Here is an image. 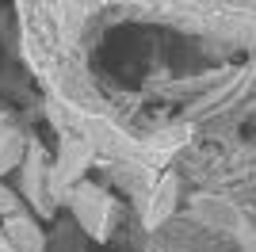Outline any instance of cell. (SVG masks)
<instances>
[{
    "label": "cell",
    "instance_id": "cell-1",
    "mask_svg": "<svg viewBox=\"0 0 256 252\" xmlns=\"http://www.w3.org/2000/svg\"><path fill=\"white\" fill-rule=\"evenodd\" d=\"M88 160H92V146H88V142H76V138L62 142V157H58V168H54V176H50V191L54 195H58L62 188H69V184L84 172Z\"/></svg>",
    "mask_w": 256,
    "mask_h": 252
},
{
    "label": "cell",
    "instance_id": "cell-2",
    "mask_svg": "<svg viewBox=\"0 0 256 252\" xmlns=\"http://www.w3.org/2000/svg\"><path fill=\"white\" fill-rule=\"evenodd\" d=\"M4 237H8V244L16 252H46V237L42 230L34 226L31 218H23V214H12V218H4Z\"/></svg>",
    "mask_w": 256,
    "mask_h": 252
},
{
    "label": "cell",
    "instance_id": "cell-3",
    "mask_svg": "<svg viewBox=\"0 0 256 252\" xmlns=\"http://www.w3.org/2000/svg\"><path fill=\"white\" fill-rule=\"evenodd\" d=\"M73 210H76V218H80V226H84L88 233H104V210H107V199L100 195L96 188H80L76 191V199H73Z\"/></svg>",
    "mask_w": 256,
    "mask_h": 252
},
{
    "label": "cell",
    "instance_id": "cell-4",
    "mask_svg": "<svg viewBox=\"0 0 256 252\" xmlns=\"http://www.w3.org/2000/svg\"><path fill=\"white\" fill-rule=\"evenodd\" d=\"M172 206H176V180L164 176V180H160V188L153 191V199H150V214H146V226H160V222L172 214Z\"/></svg>",
    "mask_w": 256,
    "mask_h": 252
},
{
    "label": "cell",
    "instance_id": "cell-5",
    "mask_svg": "<svg viewBox=\"0 0 256 252\" xmlns=\"http://www.w3.org/2000/svg\"><path fill=\"white\" fill-rule=\"evenodd\" d=\"M27 195H34V202L38 206H46V195H42V153H38V146H31V153H27Z\"/></svg>",
    "mask_w": 256,
    "mask_h": 252
},
{
    "label": "cell",
    "instance_id": "cell-6",
    "mask_svg": "<svg viewBox=\"0 0 256 252\" xmlns=\"http://www.w3.org/2000/svg\"><path fill=\"white\" fill-rule=\"evenodd\" d=\"M23 138L16 134V130H4V138H0V172H8L16 160H20V153H23Z\"/></svg>",
    "mask_w": 256,
    "mask_h": 252
},
{
    "label": "cell",
    "instance_id": "cell-7",
    "mask_svg": "<svg viewBox=\"0 0 256 252\" xmlns=\"http://www.w3.org/2000/svg\"><path fill=\"white\" fill-rule=\"evenodd\" d=\"M12 214H20V199L0 184V218H12Z\"/></svg>",
    "mask_w": 256,
    "mask_h": 252
},
{
    "label": "cell",
    "instance_id": "cell-8",
    "mask_svg": "<svg viewBox=\"0 0 256 252\" xmlns=\"http://www.w3.org/2000/svg\"><path fill=\"white\" fill-rule=\"evenodd\" d=\"M0 252H16V248L8 244V237H4V230H0Z\"/></svg>",
    "mask_w": 256,
    "mask_h": 252
}]
</instances>
